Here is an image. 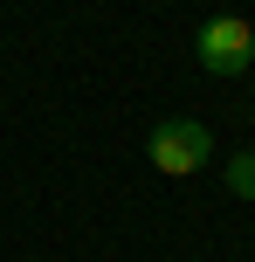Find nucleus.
<instances>
[{"label":"nucleus","mask_w":255,"mask_h":262,"mask_svg":"<svg viewBox=\"0 0 255 262\" xmlns=\"http://www.w3.org/2000/svg\"><path fill=\"white\" fill-rule=\"evenodd\" d=\"M145 159L166 172V180H187V172H200L207 159H214V131L200 118H166V124H152Z\"/></svg>","instance_id":"1"},{"label":"nucleus","mask_w":255,"mask_h":262,"mask_svg":"<svg viewBox=\"0 0 255 262\" xmlns=\"http://www.w3.org/2000/svg\"><path fill=\"white\" fill-rule=\"evenodd\" d=\"M193 55H200L207 76H242V69L255 62V28L242 21V14H214V21L193 35Z\"/></svg>","instance_id":"2"},{"label":"nucleus","mask_w":255,"mask_h":262,"mask_svg":"<svg viewBox=\"0 0 255 262\" xmlns=\"http://www.w3.org/2000/svg\"><path fill=\"white\" fill-rule=\"evenodd\" d=\"M228 193L235 200H255V152H235L228 159Z\"/></svg>","instance_id":"3"}]
</instances>
